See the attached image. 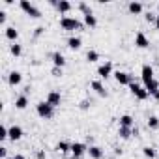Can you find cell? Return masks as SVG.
<instances>
[{"label":"cell","mask_w":159,"mask_h":159,"mask_svg":"<svg viewBox=\"0 0 159 159\" xmlns=\"http://www.w3.org/2000/svg\"><path fill=\"white\" fill-rule=\"evenodd\" d=\"M8 131H10V127L0 125V140H6V139H8Z\"/></svg>","instance_id":"32"},{"label":"cell","mask_w":159,"mask_h":159,"mask_svg":"<svg viewBox=\"0 0 159 159\" xmlns=\"http://www.w3.org/2000/svg\"><path fill=\"white\" fill-rule=\"evenodd\" d=\"M56 10H58L60 13H67V11H71V10H73V4H71V2H67V0H58Z\"/></svg>","instance_id":"21"},{"label":"cell","mask_w":159,"mask_h":159,"mask_svg":"<svg viewBox=\"0 0 159 159\" xmlns=\"http://www.w3.org/2000/svg\"><path fill=\"white\" fill-rule=\"evenodd\" d=\"M4 34H6V38H8L11 43H15L17 38H19V30H17L15 26H6V28H4Z\"/></svg>","instance_id":"18"},{"label":"cell","mask_w":159,"mask_h":159,"mask_svg":"<svg viewBox=\"0 0 159 159\" xmlns=\"http://www.w3.org/2000/svg\"><path fill=\"white\" fill-rule=\"evenodd\" d=\"M6 19H8V13H6L4 10H0V25H4V23H6Z\"/></svg>","instance_id":"36"},{"label":"cell","mask_w":159,"mask_h":159,"mask_svg":"<svg viewBox=\"0 0 159 159\" xmlns=\"http://www.w3.org/2000/svg\"><path fill=\"white\" fill-rule=\"evenodd\" d=\"M36 112H38L39 118H43V120H51V118L54 116V107L49 105L47 101H39V103L36 105Z\"/></svg>","instance_id":"3"},{"label":"cell","mask_w":159,"mask_h":159,"mask_svg":"<svg viewBox=\"0 0 159 159\" xmlns=\"http://www.w3.org/2000/svg\"><path fill=\"white\" fill-rule=\"evenodd\" d=\"M56 152H58V153H69V152H71V144H69L67 140H60V142L56 144Z\"/></svg>","instance_id":"22"},{"label":"cell","mask_w":159,"mask_h":159,"mask_svg":"<svg viewBox=\"0 0 159 159\" xmlns=\"http://www.w3.org/2000/svg\"><path fill=\"white\" fill-rule=\"evenodd\" d=\"M118 137L127 140L129 137H133V127H118Z\"/></svg>","instance_id":"23"},{"label":"cell","mask_w":159,"mask_h":159,"mask_svg":"<svg viewBox=\"0 0 159 159\" xmlns=\"http://www.w3.org/2000/svg\"><path fill=\"white\" fill-rule=\"evenodd\" d=\"M45 30H47L45 26H36V28H34V38H39V36H43V34H45Z\"/></svg>","instance_id":"34"},{"label":"cell","mask_w":159,"mask_h":159,"mask_svg":"<svg viewBox=\"0 0 159 159\" xmlns=\"http://www.w3.org/2000/svg\"><path fill=\"white\" fill-rule=\"evenodd\" d=\"M90 86H92V90H94L99 98H107V96H109V92L105 90V86H103V83H101V81H92V83H90Z\"/></svg>","instance_id":"14"},{"label":"cell","mask_w":159,"mask_h":159,"mask_svg":"<svg viewBox=\"0 0 159 159\" xmlns=\"http://www.w3.org/2000/svg\"><path fill=\"white\" fill-rule=\"evenodd\" d=\"M51 75H52V77H62V75H64V67H56V66H52Z\"/></svg>","instance_id":"31"},{"label":"cell","mask_w":159,"mask_h":159,"mask_svg":"<svg viewBox=\"0 0 159 159\" xmlns=\"http://www.w3.org/2000/svg\"><path fill=\"white\" fill-rule=\"evenodd\" d=\"M140 75H142V83H144V88L155 81V77H153V67H152L150 64H144V66H142V69H140Z\"/></svg>","instance_id":"4"},{"label":"cell","mask_w":159,"mask_h":159,"mask_svg":"<svg viewBox=\"0 0 159 159\" xmlns=\"http://www.w3.org/2000/svg\"><path fill=\"white\" fill-rule=\"evenodd\" d=\"M118 122H120V127H135V120L131 114H122Z\"/></svg>","instance_id":"20"},{"label":"cell","mask_w":159,"mask_h":159,"mask_svg":"<svg viewBox=\"0 0 159 159\" xmlns=\"http://www.w3.org/2000/svg\"><path fill=\"white\" fill-rule=\"evenodd\" d=\"M98 60H99V52H98L96 49H90V51L86 52V62L94 64V62H98Z\"/></svg>","instance_id":"26"},{"label":"cell","mask_w":159,"mask_h":159,"mask_svg":"<svg viewBox=\"0 0 159 159\" xmlns=\"http://www.w3.org/2000/svg\"><path fill=\"white\" fill-rule=\"evenodd\" d=\"M49 105H52V107H58L60 103H62V94L58 92V90H51L49 94H47V99H45Z\"/></svg>","instance_id":"10"},{"label":"cell","mask_w":159,"mask_h":159,"mask_svg":"<svg viewBox=\"0 0 159 159\" xmlns=\"http://www.w3.org/2000/svg\"><path fill=\"white\" fill-rule=\"evenodd\" d=\"M23 83V73L21 71H11L8 75V84L10 86H19Z\"/></svg>","instance_id":"12"},{"label":"cell","mask_w":159,"mask_h":159,"mask_svg":"<svg viewBox=\"0 0 159 159\" xmlns=\"http://www.w3.org/2000/svg\"><path fill=\"white\" fill-rule=\"evenodd\" d=\"M98 75H99L101 79L111 77V75H112V62H111V60H107L105 64H101V66L98 67Z\"/></svg>","instance_id":"9"},{"label":"cell","mask_w":159,"mask_h":159,"mask_svg":"<svg viewBox=\"0 0 159 159\" xmlns=\"http://www.w3.org/2000/svg\"><path fill=\"white\" fill-rule=\"evenodd\" d=\"M114 79H116V83L122 84V86H129L131 83H135L133 81V75L127 73V71H116L114 73Z\"/></svg>","instance_id":"7"},{"label":"cell","mask_w":159,"mask_h":159,"mask_svg":"<svg viewBox=\"0 0 159 159\" xmlns=\"http://www.w3.org/2000/svg\"><path fill=\"white\" fill-rule=\"evenodd\" d=\"M60 26L64 30H83L84 28V25L79 21L77 17H69V15H64L60 19Z\"/></svg>","instance_id":"2"},{"label":"cell","mask_w":159,"mask_h":159,"mask_svg":"<svg viewBox=\"0 0 159 159\" xmlns=\"http://www.w3.org/2000/svg\"><path fill=\"white\" fill-rule=\"evenodd\" d=\"M109 159H114V157H109Z\"/></svg>","instance_id":"43"},{"label":"cell","mask_w":159,"mask_h":159,"mask_svg":"<svg viewBox=\"0 0 159 159\" xmlns=\"http://www.w3.org/2000/svg\"><path fill=\"white\" fill-rule=\"evenodd\" d=\"M133 135H135V137H139V127H137V125L133 127Z\"/></svg>","instance_id":"40"},{"label":"cell","mask_w":159,"mask_h":159,"mask_svg":"<svg viewBox=\"0 0 159 159\" xmlns=\"http://www.w3.org/2000/svg\"><path fill=\"white\" fill-rule=\"evenodd\" d=\"M36 159H47V153H45L43 150H38V152H36Z\"/></svg>","instance_id":"37"},{"label":"cell","mask_w":159,"mask_h":159,"mask_svg":"<svg viewBox=\"0 0 159 159\" xmlns=\"http://www.w3.org/2000/svg\"><path fill=\"white\" fill-rule=\"evenodd\" d=\"M129 90H131V94H133L137 99H140V101H144V99H148V98H150L148 90H146L144 86L137 84V83H131V84H129Z\"/></svg>","instance_id":"5"},{"label":"cell","mask_w":159,"mask_h":159,"mask_svg":"<svg viewBox=\"0 0 159 159\" xmlns=\"http://www.w3.org/2000/svg\"><path fill=\"white\" fill-rule=\"evenodd\" d=\"M10 52H11L13 56H21V54H23V47L15 41V43H11V45H10Z\"/></svg>","instance_id":"27"},{"label":"cell","mask_w":159,"mask_h":159,"mask_svg":"<svg viewBox=\"0 0 159 159\" xmlns=\"http://www.w3.org/2000/svg\"><path fill=\"white\" fill-rule=\"evenodd\" d=\"M77 8H79V11H81L83 15H88V13H92L90 6H88L86 2H79V4H77Z\"/></svg>","instance_id":"29"},{"label":"cell","mask_w":159,"mask_h":159,"mask_svg":"<svg viewBox=\"0 0 159 159\" xmlns=\"http://www.w3.org/2000/svg\"><path fill=\"white\" fill-rule=\"evenodd\" d=\"M66 43H67V47H69L71 51H79V49L83 47V39L79 38V36H69Z\"/></svg>","instance_id":"15"},{"label":"cell","mask_w":159,"mask_h":159,"mask_svg":"<svg viewBox=\"0 0 159 159\" xmlns=\"http://www.w3.org/2000/svg\"><path fill=\"white\" fill-rule=\"evenodd\" d=\"M19 6H21V10H23L28 17H32V19H39V17H41V10H39L36 4H32L30 0H19Z\"/></svg>","instance_id":"1"},{"label":"cell","mask_w":159,"mask_h":159,"mask_svg":"<svg viewBox=\"0 0 159 159\" xmlns=\"http://www.w3.org/2000/svg\"><path fill=\"white\" fill-rule=\"evenodd\" d=\"M148 129H159V118L157 116H150L148 118Z\"/></svg>","instance_id":"28"},{"label":"cell","mask_w":159,"mask_h":159,"mask_svg":"<svg viewBox=\"0 0 159 159\" xmlns=\"http://www.w3.org/2000/svg\"><path fill=\"white\" fill-rule=\"evenodd\" d=\"M79 107H81V111H88V109L92 107V101H90V99H83Z\"/></svg>","instance_id":"33"},{"label":"cell","mask_w":159,"mask_h":159,"mask_svg":"<svg viewBox=\"0 0 159 159\" xmlns=\"http://www.w3.org/2000/svg\"><path fill=\"white\" fill-rule=\"evenodd\" d=\"M135 47H139V49H148L150 47V39L146 38L144 32H137L135 34Z\"/></svg>","instance_id":"8"},{"label":"cell","mask_w":159,"mask_h":159,"mask_svg":"<svg viewBox=\"0 0 159 159\" xmlns=\"http://www.w3.org/2000/svg\"><path fill=\"white\" fill-rule=\"evenodd\" d=\"M127 10H129L131 15H139V13H142L144 6H142V2H137V0H133V2L127 4Z\"/></svg>","instance_id":"17"},{"label":"cell","mask_w":159,"mask_h":159,"mask_svg":"<svg viewBox=\"0 0 159 159\" xmlns=\"http://www.w3.org/2000/svg\"><path fill=\"white\" fill-rule=\"evenodd\" d=\"M10 159H26V157H25L23 153H15V155H11Z\"/></svg>","instance_id":"38"},{"label":"cell","mask_w":159,"mask_h":159,"mask_svg":"<svg viewBox=\"0 0 159 159\" xmlns=\"http://www.w3.org/2000/svg\"><path fill=\"white\" fill-rule=\"evenodd\" d=\"M84 153H88V146L84 142H71V155H73V159H81Z\"/></svg>","instance_id":"6"},{"label":"cell","mask_w":159,"mask_h":159,"mask_svg":"<svg viewBox=\"0 0 159 159\" xmlns=\"http://www.w3.org/2000/svg\"><path fill=\"white\" fill-rule=\"evenodd\" d=\"M144 19H146V23H153V25H155V19H157V13H153V11H148V13L144 15Z\"/></svg>","instance_id":"30"},{"label":"cell","mask_w":159,"mask_h":159,"mask_svg":"<svg viewBox=\"0 0 159 159\" xmlns=\"http://www.w3.org/2000/svg\"><path fill=\"white\" fill-rule=\"evenodd\" d=\"M142 153H144L146 159H155V155H157V152H155L153 146H144L142 148Z\"/></svg>","instance_id":"25"},{"label":"cell","mask_w":159,"mask_h":159,"mask_svg":"<svg viewBox=\"0 0 159 159\" xmlns=\"http://www.w3.org/2000/svg\"><path fill=\"white\" fill-rule=\"evenodd\" d=\"M157 13H159V2H157Z\"/></svg>","instance_id":"42"},{"label":"cell","mask_w":159,"mask_h":159,"mask_svg":"<svg viewBox=\"0 0 159 159\" xmlns=\"http://www.w3.org/2000/svg\"><path fill=\"white\" fill-rule=\"evenodd\" d=\"M155 28L159 30V13H157V19H155Z\"/></svg>","instance_id":"41"},{"label":"cell","mask_w":159,"mask_h":159,"mask_svg":"<svg viewBox=\"0 0 159 159\" xmlns=\"http://www.w3.org/2000/svg\"><path fill=\"white\" fill-rule=\"evenodd\" d=\"M6 157H8V148L0 146V159H6Z\"/></svg>","instance_id":"35"},{"label":"cell","mask_w":159,"mask_h":159,"mask_svg":"<svg viewBox=\"0 0 159 159\" xmlns=\"http://www.w3.org/2000/svg\"><path fill=\"white\" fill-rule=\"evenodd\" d=\"M88 155H90V159H103L105 152H103V148L92 144V146H88Z\"/></svg>","instance_id":"16"},{"label":"cell","mask_w":159,"mask_h":159,"mask_svg":"<svg viewBox=\"0 0 159 159\" xmlns=\"http://www.w3.org/2000/svg\"><path fill=\"white\" fill-rule=\"evenodd\" d=\"M28 107V96L26 94H21V96H17V99H15V109H19V111H25Z\"/></svg>","instance_id":"19"},{"label":"cell","mask_w":159,"mask_h":159,"mask_svg":"<svg viewBox=\"0 0 159 159\" xmlns=\"http://www.w3.org/2000/svg\"><path fill=\"white\" fill-rule=\"evenodd\" d=\"M23 135H25V131H23V127L21 125H10V131H8V139L10 140H19V139H23Z\"/></svg>","instance_id":"11"},{"label":"cell","mask_w":159,"mask_h":159,"mask_svg":"<svg viewBox=\"0 0 159 159\" xmlns=\"http://www.w3.org/2000/svg\"><path fill=\"white\" fill-rule=\"evenodd\" d=\"M51 60H52V66H56V67H64L66 66V56L60 51L51 52Z\"/></svg>","instance_id":"13"},{"label":"cell","mask_w":159,"mask_h":159,"mask_svg":"<svg viewBox=\"0 0 159 159\" xmlns=\"http://www.w3.org/2000/svg\"><path fill=\"white\" fill-rule=\"evenodd\" d=\"M83 17H84V25L86 26H90V28H96L98 26V19H96L94 13H88V15H83Z\"/></svg>","instance_id":"24"},{"label":"cell","mask_w":159,"mask_h":159,"mask_svg":"<svg viewBox=\"0 0 159 159\" xmlns=\"http://www.w3.org/2000/svg\"><path fill=\"white\" fill-rule=\"evenodd\" d=\"M114 155H122V148H114Z\"/></svg>","instance_id":"39"}]
</instances>
